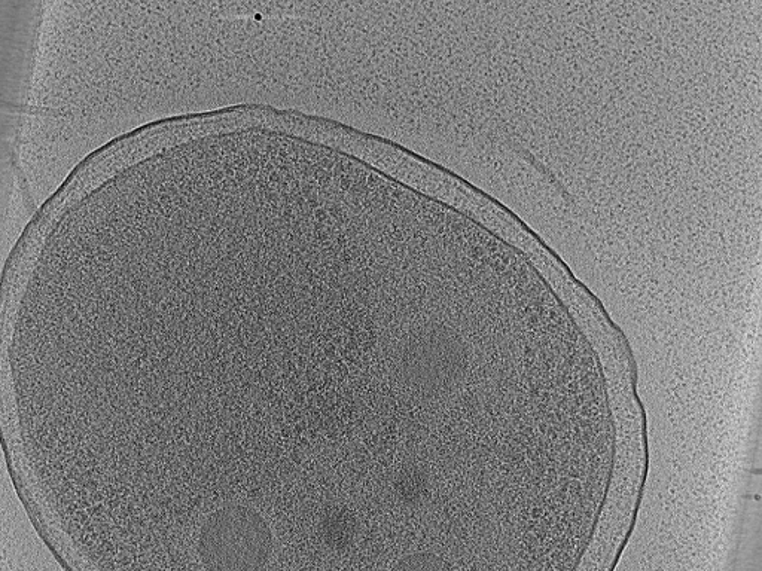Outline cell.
<instances>
[{
  "mask_svg": "<svg viewBox=\"0 0 762 571\" xmlns=\"http://www.w3.org/2000/svg\"><path fill=\"white\" fill-rule=\"evenodd\" d=\"M320 531L329 548L344 551L352 545L358 534V521L346 508H332L323 515Z\"/></svg>",
  "mask_w": 762,
  "mask_h": 571,
  "instance_id": "7a4b0ae2",
  "label": "cell"
},
{
  "mask_svg": "<svg viewBox=\"0 0 762 571\" xmlns=\"http://www.w3.org/2000/svg\"><path fill=\"white\" fill-rule=\"evenodd\" d=\"M395 491L405 505H417L426 494V479L416 469H405L396 476Z\"/></svg>",
  "mask_w": 762,
  "mask_h": 571,
  "instance_id": "3957f363",
  "label": "cell"
},
{
  "mask_svg": "<svg viewBox=\"0 0 762 571\" xmlns=\"http://www.w3.org/2000/svg\"><path fill=\"white\" fill-rule=\"evenodd\" d=\"M273 537L254 509L224 506L204 522L198 554L204 566L215 570H259L270 560Z\"/></svg>",
  "mask_w": 762,
  "mask_h": 571,
  "instance_id": "6da1fadb",
  "label": "cell"
}]
</instances>
